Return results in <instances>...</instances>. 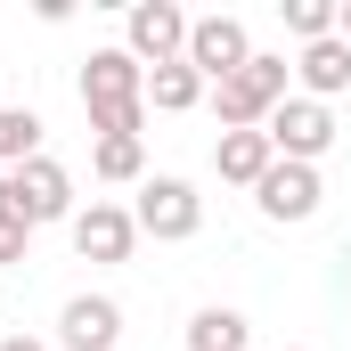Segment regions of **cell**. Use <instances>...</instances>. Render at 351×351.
I'll return each mask as SVG.
<instances>
[{
  "instance_id": "obj_10",
  "label": "cell",
  "mask_w": 351,
  "mask_h": 351,
  "mask_svg": "<svg viewBox=\"0 0 351 351\" xmlns=\"http://www.w3.org/2000/svg\"><path fill=\"white\" fill-rule=\"evenodd\" d=\"M58 343L66 351H114L123 343V302L114 294H74L58 311Z\"/></svg>"
},
{
  "instance_id": "obj_6",
  "label": "cell",
  "mask_w": 351,
  "mask_h": 351,
  "mask_svg": "<svg viewBox=\"0 0 351 351\" xmlns=\"http://www.w3.org/2000/svg\"><path fill=\"white\" fill-rule=\"evenodd\" d=\"M262 131H269V147H278V164H319V156L335 147V114H327L319 98H286Z\"/></svg>"
},
{
  "instance_id": "obj_16",
  "label": "cell",
  "mask_w": 351,
  "mask_h": 351,
  "mask_svg": "<svg viewBox=\"0 0 351 351\" xmlns=\"http://www.w3.org/2000/svg\"><path fill=\"white\" fill-rule=\"evenodd\" d=\"M33 156H41V114L33 106H0V172H16Z\"/></svg>"
},
{
  "instance_id": "obj_12",
  "label": "cell",
  "mask_w": 351,
  "mask_h": 351,
  "mask_svg": "<svg viewBox=\"0 0 351 351\" xmlns=\"http://www.w3.org/2000/svg\"><path fill=\"white\" fill-rule=\"evenodd\" d=\"M294 74H302V98L327 106V98H343V90H351V49L327 33V41H311V49L294 58Z\"/></svg>"
},
{
  "instance_id": "obj_20",
  "label": "cell",
  "mask_w": 351,
  "mask_h": 351,
  "mask_svg": "<svg viewBox=\"0 0 351 351\" xmlns=\"http://www.w3.org/2000/svg\"><path fill=\"white\" fill-rule=\"evenodd\" d=\"M0 351H49V343H33V335H8V343H0Z\"/></svg>"
},
{
  "instance_id": "obj_3",
  "label": "cell",
  "mask_w": 351,
  "mask_h": 351,
  "mask_svg": "<svg viewBox=\"0 0 351 351\" xmlns=\"http://www.w3.org/2000/svg\"><path fill=\"white\" fill-rule=\"evenodd\" d=\"M0 213H8V221H25V229L74 221V213H82V204H74V172H66L58 156H33V164L0 172Z\"/></svg>"
},
{
  "instance_id": "obj_11",
  "label": "cell",
  "mask_w": 351,
  "mask_h": 351,
  "mask_svg": "<svg viewBox=\"0 0 351 351\" xmlns=\"http://www.w3.org/2000/svg\"><path fill=\"white\" fill-rule=\"evenodd\" d=\"M269 164H278L269 131H221V139H213V172L229 180V188H262Z\"/></svg>"
},
{
  "instance_id": "obj_19",
  "label": "cell",
  "mask_w": 351,
  "mask_h": 351,
  "mask_svg": "<svg viewBox=\"0 0 351 351\" xmlns=\"http://www.w3.org/2000/svg\"><path fill=\"white\" fill-rule=\"evenodd\" d=\"M335 41L351 49V0H335Z\"/></svg>"
},
{
  "instance_id": "obj_2",
  "label": "cell",
  "mask_w": 351,
  "mask_h": 351,
  "mask_svg": "<svg viewBox=\"0 0 351 351\" xmlns=\"http://www.w3.org/2000/svg\"><path fill=\"white\" fill-rule=\"evenodd\" d=\"M286 74H294V66H286L278 49H254V58H245L229 82L213 90V114H221V131H262L269 114L286 106Z\"/></svg>"
},
{
  "instance_id": "obj_7",
  "label": "cell",
  "mask_w": 351,
  "mask_h": 351,
  "mask_svg": "<svg viewBox=\"0 0 351 351\" xmlns=\"http://www.w3.org/2000/svg\"><path fill=\"white\" fill-rule=\"evenodd\" d=\"M66 229H74V254H82V262H131V245H139V221H131V204H114V196H90Z\"/></svg>"
},
{
  "instance_id": "obj_9",
  "label": "cell",
  "mask_w": 351,
  "mask_h": 351,
  "mask_svg": "<svg viewBox=\"0 0 351 351\" xmlns=\"http://www.w3.org/2000/svg\"><path fill=\"white\" fill-rule=\"evenodd\" d=\"M319 196H327L319 164H269V172H262V188H254L262 221H311V213H319Z\"/></svg>"
},
{
  "instance_id": "obj_18",
  "label": "cell",
  "mask_w": 351,
  "mask_h": 351,
  "mask_svg": "<svg viewBox=\"0 0 351 351\" xmlns=\"http://www.w3.org/2000/svg\"><path fill=\"white\" fill-rule=\"evenodd\" d=\"M25 245H33V229H25V221H8V213H0V269H8V262H25Z\"/></svg>"
},
{
  "instance_id": "obj_1",
  "label": "cell",
  "mask_w": 351,
  "mask_h": 351,
  "mask_svg": "<svg viewBox=\"0 0 351 351\" xmlns=\"http://www.w3.org/2000/svg\"><path fill=\"white\" fill-rule=\"evenodd\" d=\"M82 114H90L98 139H139L147 131V66L123 41L82 58Z\"/></svg>"
},
{
  "instance_id": "obj_17",
  "label": "cell",
  "mask_w": 351,
  "mask_h": 351,
  "mask_svg": "<svg viewBox=\"0 0 351 351\" xmlns=\"http://www.w3.org/2000/svg\"><path fill=\"white\" fill-rule=\"evenodd\" d=\"M278 16H286V33H294V41H302V49H311V41H327V33H335V0H286V8H278Z\"/></svg>"
},
{
  "instance_id": "obj_4",
  "label": "cell",
  "mask_w": 351,
  "mask_h": 351,
  "mask_svg": "<svg viewBox=\"0 0 351 351\" xmlns=\"http://www.w3.org/2000/svg\"><path fill=\"white\" fill-rule=\"evenodd\" d=\"M131 221H139V237H156V245H188V237L204 229V196H196V180L156 172V180H139Z\"/></svg>"
},
{
  "instance_id": "obj_21",
  "label": "cell",
  "mask_w": 351,
  "mask_h": 351,
  "mask_svg": "<svg viewBox=\"0 0 351 351\" xmlns=\"http://www.w3.org/2000/svg\"><path fill=\"white\" fill-rule=\"evenodd\" d=\"M286 351H302V343H286Z\"/></svg>"
},
{
  "instance_id": "obj_15",
  "label": "cell",
  "mask_w": 351,
  "mask_h": 351,
  "mask_svg": "<svg viewBox=\"0 0 351 351\" xmlns=\"http://www.w3.org/2000/svg\"><path fill=\"white\" fill-rule=\"evenodd\" d=\"M90 172L106 180V188L147 180V139H98V147H90Z\"/></svg>"
},
{
  "instance_id": "obj_13",
  "label": "cell",
  "mask_w": 351,
  "mask_h": 351,
  "mask_svg": "<svg viewBox=\"0 0 351 351\" xmlns=\"http://www.w3.org/2000/svg\"><path fill=\"white\" fill-rule=\"evenodd\" d=\"M204 98H213V82H204L188 58H172V66L147 74V106H156V114H188V106H204Z\"/></svg>"
},
{
  "instance_id": "obj_8",
  "label": "cell",
  "mask_w": 351,
  "mask_h": 351,
  "mask_svg": "<svg viewBox=\"0 0 351 351\" xmlns=\"http://www.w3.org/2000/svg\"><path fill=\"white\" fill-rule=\"evenodd\" d=\"M245 58H254V33H245L237 16H196V25H188V66H196L213 90L229 82Z\"/></svg>"
},
{
  "instance_id": "obj_14",
  "label": "cell",
  "mask_w": 351,
  "mask_h": 351,
  "mask_svg": "<svg viewBox=\"0 0 351 351\" xmlns=\"http://www.w3.org/2000/svg\"><path fill=\"white\" fill-rule=\"evenodd\" d=\"M254 343V327H245V311H229V302H204L196 319H188V351H245Z\"/></svg>"
},
{
  "instance_id": "obj_5",
  "label": "cell",
  "mask_w": 351,
  "mask_h": 351,
  "mask_svg": "<svg viewBox=\"0 0 351 351\" xmlns=\"http://www.w3.org/2000/svg\"><path fill=\"white\" fill-rule=\"evenodd\" d=\"M188 8L180 0H131V16H123V49L156 74V66H172V58H188Z\"/></svg>"
}]
</instances>
